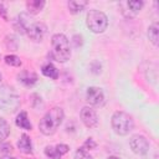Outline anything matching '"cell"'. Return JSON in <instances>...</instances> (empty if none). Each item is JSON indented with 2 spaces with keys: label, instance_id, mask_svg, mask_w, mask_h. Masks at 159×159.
<instances>
[{
  "label": "cell",
  "instance_id": "1",
  "mask_svg": "<svg viewBox=\"0 0 159 159\" xmlns=\"http://www.w3.org/2000/svg\"><path fill=\"white\" fill-rule=\"evenodd\" d=\"M65 113L63 109L60 107H53L51 108L40 120L39 123V129L42 134L45 135H52L56 133L57 128L61 125L63 120Z\"/></svg>",
  "mask_w": 159,
  "mask_h": 159
},
{
  "label": "cell",
  "instance_id": "2",
  "mask_svg": "<svg viewBox=\"0 0 159 159\" xmlns=\"http://www.w3.org/2000/svg\"><path fill=\"white\" fill-rule=\"evenodd\" d=\"M52 45V57L57 62H66L71 57V48L70 41L63 34H55L51 39Z\"/></svg>",
  "mask_w": 159,
  "mask_h": 159
},
{
  "label": "cell",
  "instance_id": "3",
  "mask_svg": "<svg viewBox=\"0 0 159 159\" xmlns=\"http://www.w3.org/2000/svg\"><path fill=\"white\" fill-rule=\"evenodd\" d=\"M20 107V97L17 92L7 86L4 84L0 87V108L5 112H15Z\"/></svg>",
  "mask_w": 159,
  "mask_h": 159
},
{
  "label": "cell",
  "instance_id": "4",
  "mask_svg": "<svg viewBox=\"0 0 159 159\" xmlns=\"http://www.w3.org/2000/svg\"><path fill=\"white\" fill-rule=\"evenodd\" d=\"M112 128L118 135H127L130 130H133L134 120L128 113L118 111L112 116Z\"/></svg>",
  "mask_w": 159,
  "mask_h": 159
},
{
  "label": "cell",
  "instance_id": "5",
  "mask_svg": "<svg viewBox=\"0 0 159 159\" xmlns=\"http://www.w3.org/2000/svg\"><path fill=\"white\" fill-rule=\"evenodd\" d=\"M86 24H87L88 29L92 32L101 34V32H103L107 29V26H108V19H107V16H106L104 12L93 9V10H89L87 12Z\"/></svg>",
  "mask_w": 159,
  "mask_h": 159
},
{
  "label": "cell",
  "instance_id": "6",
  "mask_svg": "<svg viewBox=\"0 0 159 159\" xmlns=\"http://www.w3.org/2000/svg\"><path fill=\"white\" fill-rule=\"evenodd\" d=\"M46 32H47L46 25L42 24V22H35V21H32V22L30 24V26L27 27V30H26L27 36H29L32 41H35V42L42 41L43 37L46 36Z\"/></svg>",
  "mask_w": 159,
  "mask_h": 159
},
{
  "label": "cell",
  "instance_id": "7",
  "mask_svg": "<svg viewBox=\"0 0 159 159\" xmlns=\"http://www.w3.org/2000/svg\"><path fill=\"white\" fill-rule=\"evenodd\" d=\"M129 145H130L132 150L139 155H144L149 150V142L147 140V138L144 135H140V134L133 135L129 139Z\"/></svg>",
  "mask_w": 159,
  "mask_h": 159
},
{
  "label": "cell",
  "instance_id": "8",
  "mask_svg": "<svg viewBox=\"0 0 159 159\" xmlns=\"http://www.w3.org/2000/svg\"><path fill=\"white\" fill-rule=\"evenodd\" d=\"M86 99L94 107H102L104 104V93L99 87H88L86 92Z\"/></svg>",
  "mask_w": 159,
  "mask_h": 159
},
{
  "label": "cell",
  "instance_id": "9",
  "mask_svg": "<svg viewBox=\"0 0 159 159\" xmlns=\"http://www.w3.org/2000/svg\"><path fill=\"white\" fill-rule=\"evenodd\" d=\"M80 117H81L82 123H83L87 128H93V127H96L97 123H98L97 113H96V111L92 109L91 107H83V108L81 109Z\"/></svg>",
  "mask_w": 159,
  "mask_h": 159
},
{
  "label": "cell",
  "instance_id": "10",
  "mask_svg": "<svg viewBox=\"0 0 159 159\" xmlns=\"http://www.w3.org/2000/svg\"><path fill=\"white\" fill-rule=\"evenodd\" d=\"M68 150H70V147L67 144H57L55 147L47 145L45 148V155L50 159H60L62 155L68 153Z\"/></svg>",
  "mask_w": 159,
  "mask_h": 159
},
{
  "label": "cell",
  "instance_id": "11",
  "mask_svg": "<svg viewBox=\"0 0 159 159\" xmlns=\"http://www.w3.org/2000/svg\"><path fill=\"white\" fill-rule=\"evenodd\" d=\"M17 80L20 83H22L25 87H32L37 82V75L32 71H21L17 75Z\"/></svg>",
  "mask_w": 159,
  "mask_h": 159
},
{
  "label": "cell",
  "instance_id": "12",
  "mask_svg": "<svg viewBox=\"0 0 159 159\" xmlns=\"http://www.w3.org/2000/svg\"><path fill=\"white\" fill-rule=\"evenodd\" d=\"M17 148L24 154H32V143L27 134H21L20 139L17 140Z\"/></svg>",
  "mask_w": 159,
  "mask_h": 159
},
{
  "label": "cell",
  "instance_id": "13",
  "mask_svg": "<svg viewBox=\"0 0 159 159\" xmlns=\"http://www.w3.org/2000/svg\"><path fill=\"white\" fill-rule=\"evenodd\" d=\"M45 1L43 0H29L26 2V9L29 11V14H39L40 11H42L43 6H45Z\"/></svg>",
  "mask_w": 159,
  "mask_h": 159
},
{
  "label": "cell",
  "instance_id": "14",
  "mask_svg": "<svg viewBox=\"0 0 159 159\" xmlns=\"http://www.w3.org/2000/svg\"><path fill=\"white\" fill-rule=\"evenodd\" d=\"M15 123L17 127L22 128V129H26V130H31L32 129V124L30 123V119L27 117V113L26 112H20L15 119Z\"/></svg>",
  "mask_w": 159,
  "mask_h": 159
},
{
  "label": "cell",
  "instance_id": "15",
  "mask_svg": "<svg viewBox=\"0 0 159 159\" xmlns=\"http://www.w3.org/2000/svg\"><path fill=\"white\" fill-rule=\"evenodd\" d=\"M42 71V75L51 78V80H57L58 78V70L52 65V63H46L42 66L41 68Z\"/></svg>",
  "mask_w": 159,
  "mask_h": 159
},
{
  "label": "cell",
  "instance_id": "16",
  "mask_svg": "<svg viewBox=\"0 0 159 159\" xmlns=\"http://www.w3.org/2000/svg\"><path fill=\"white\" fill-rule=\"evenodd\" d=\"M68 9H70V11L72 12V14H78V12H81L84 7H86V5H87V1H82V0H72V1H68Z\"/></svg>",
  "mask_w": 159,
  "mask_h": 159
},
{
  "label": "cell",
  "instance_id": "17",
  "mask_svg": "<svg viewBox=\"0 0 159 159\" xmlns=\"http://www.w3.org/2000/svg\"><path fill=\"white\" fill-rule=\"evenodd\" d=\"M158 32H159V27H158V24L154 22L149 26L148 29V39L150 40V42L153 45H158Z\"/></svg>",
  "mask_w": 159,
  "mask_h": 159
},
{
  "label": "cell",
  "instance_id": "18",
  "mask_svg": "<svg viewBox=\"0 0 159 159\" xmlns=\"http://www.w3.org/2000/svg\"><path fill=\"white\" fill-rule=\"evenodd\" d=\"M9 134H10V125L4 118L0 117V140L6 139Z\"/></svg>",
  "mask_w": 159,
  "mask_h": 159
},
{
  "label": "cell",
  "instance_id": "19",
  "mask_svg": "<svg viewBox=\"0 0 159 159\" xmlns=\"http://www.w3.org/2000/svg\"><path fill=\"white\" fill-rule=\"evenodd\" d=\"M4 61H5L6 65L12 66V67H20V66L22 65L20 57H17L16 55H6V56L4 57Z\"/></svg>",
  "mask_w": 159,
  "mask_h": 159
},
{
  "label": "cell",
  "instance_id": "20",
  "mask_svg": "<svg viewBox=\"0 0 159 159\" xmlns=\"http://www.w3.org/2000/svg\"><path fill=\"white\" fill-rule=\"evenodd\" d=\"M127 5H128V7L130 9V10H129L130 15H134V14H137V12L143 7L144 2H143L142 0H132V1H128Z\"/></svg>",
  "mask_w": 159,
  "mask_h": 159
},
{
  "label": "cell",
  "instance_id": "21",
  "mask_svg": "<svg viewBox=\"0 0 159 159\" xmlns=\"http://www.w3.org/2000/svg\"><path fill=\"white\" fill-rule=\"evenodd\" d=\"M75 159H93V158L89 155V153H88L87 149H84L83 147H81V148H78V149L76 150V153H75Z\"/></svg>",
  "mask_w": 159,
  "mask_h": 159
},
{
  "label": "cell",
  "instance_id": "22",
  "mask_svg": "<svg viewBox=\"0 0 159 159\" xmlns=\"http://www.w3.org/2000/svg\"><path fill=\"white\" fill-rule=\"evenodd\" d=\"M96 147H97V143H96L92 138H88V139L84 142V144H83V148L87 149V150H89V149H94Z\"/></svg>",
  "mask_w": 159,
  "mask_h": 159
},
{
  "label": "cell",
  "instance_id": "23",
  "mask_svg": "<svg viewBox=\"0 0 159 159\" xmlns=\"http://www.w3.org/2000/svg\"><path fill=\"white\" fill-rule=\"evenodd\" d=\"M1 152L5 153V154H10L12 152V145L9 144V143H4L1 144Z\"/></svg>",
  "mask_w": 159,
  "mask_h": 159
},
{
  "label": "cell",
  "instance_id": "24",
  "mask_svg": "<svg viewBox=\"0 0 159 159\" xmlns=\"http://www.w3.org/2000/svg\"><path fill=\"white\" fill-rule=\"evenodd\" d=\"M0 16L4 20H7V11H6V9H5V6H4L2 2H0Z\"/></svg>",
  "mask_w": 159,
  "mask_h": 159
},
{
  "label": "cell",
  "instance_id": "25",
  "mask_svg": "<svg viewBox=\"0 0 159 159\" xmlns=\"http://www.w3.org/2000/svg\"><path fill=\"white\" fill-rule=\"evenodd\" d=\"M72 41H73V43H75V46L76 47H78V46H81L82 43H80V42H83L82 41V36L81 35H75L73 36V39H72Z\"/></svg>",
  "mask_w": 159,
  "mask_h": 159
},
{
  "label": "cell",
  "instance_id": "26",
  "mask_svg": "<svg viewBox=\"0 0 159 159\" xmlns=\"http://www.w3.org/2000/svg\"><path fill=\"white\" fill-rule=\"evenodd\" d=\"M1 159H16L15 157H10V155H4Z\"/></svg>",
  "mask_w": 159,
  "mask_h": 159
},
{
  "label": "cell",
  "instance_id": "27",
  "mask_svg": "<svg viewBox=\"0 0 159 159\" xmlns=\"http://www.w3.org/2000/svg\"><path fill=\"white\" fill-rule=\"evenodd\" d=\"M107 159H120V158H118V157H114V155H111V157H108Z\"/></svg>",
  "mask_w": 159,
  "mask_h": 159
},
{
  "label": "cell",
  "instance_id": "28",
  "mask_svg": "<svg viewBox=\"0 0 159 159\" xmlns=\"http://www.w3.org/2000/svg\"><path fill=\"white\" fill-rule=\"evenodd\" d=\"M0 80H1V75H0Z\"/></svg>",
  "mask_w": 159,
  "mask_h": 159
}]
</instances>
